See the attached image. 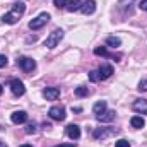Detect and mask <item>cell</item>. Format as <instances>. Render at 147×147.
<instances>
[{"instance_id": "23", "label": "cell", "mask_w": 147, "mask_h": 147, "mask_svg": "<svg viewBox=\"0 0 147 147\" xmlns=\"http://www.w3.org/2000/svg\"><path fill=\"white\" fill-rule=\"evenodd\" d=\"M89 80H91V82H98V80H101V79H99V72H98V70H92V72L89 74Z\"/></svg>"}, {"instance_id": "11", "label": "cell", "mask_w": 147, "mask_h": 147, "mask_svg": "<svg viewBox=\"0 0 147 147\" xmlns=\"http://www.w3.org/2000/svg\"><path fill=\"white\" fill-rule=\"evenodd\" d=\"M80 10H82V14H86V16L94 14V10H96V2H94V0H86V2L82 3Z\"/></svg>"}, {"instance_id": "2", "label": "cell", "mask_w": 147, "mask_h": 147, "mask_svg": "<svg viewBox=\"0 0 147 147\" xmlns=\"http://www.w3.org/2000/svg\"><path fill=\"white\" fill-rule=\"evenodd\" d=\"M48 21H50V14H48V12H43V14H39V16H38L36 19L29 21V29L38 31V29H41Z\"/></svg>"}, {"instance_id": "20", "label": "cell", "mask_w": 147, "mask_h": 147, "mask_svg": "<svg viewBox=\"0 0 147 147\" xmlns=\"http://www.w3.org/2000/svg\"><path fill=\"white\" fill-rule=\"evenodd\" d=\"M75 96L77 98H87L89 96V89L86 86H79V87H75Z\"/></svg>"}, {"instance_id": "19", "label": "cell", "mask_w": 147, "mask_h": 147, "mask_svg": "<svg viewBox=\"0 0 147 147\" xmlns=\"http://www.w3.org/2000/svg\"><path fill=\"white\" fill-rule=\"evenodd\" d=\"M92 111H94V115L98 116V115H101L103 111H106V101H98L94 106H92Z\"/></svg>"}, {"instance_id": "12", "label": "cell", "mask_w": 147, "mask_h": 147, "mask_svg": "<svg viewBox=\"0 0 147 147\" xmlns=\"http://www.w3.org/2000/svg\"><path fill=\"white\" fill-rule=\"evenodd\" d=\"M67 135H69L72 140H77V139L80 137V128H79L75 123H70V125H67Z\"/></svg>"}, {"instance_id": "29", "label": "cell", "mask_w": 147, "mask_h": 147, "mask_svg": "<svg viewBox=\"0 0 147 147\" xmlns=\"http://www.w3.org/2000/svg\"><path fill=\"white\" fill-rule=\"evenodd\" d=\"M132 2H134V0H120V5H121V7H127V5H130Z\"/></svg>"}, {"instance_id": "27", "label": "cell", "mask_w": 147, "mask_h": 147, "mask_svg": "<svg viewBox=\"0 0 147 147\" xmlns=\"http://www.w3.org/2000/svg\"><path fill=\"white\" fill-rule=\"evenodd\" d=\"M7 65V57L5 55H0V69H3Z\"/></svg>"}, {"instance_id": "7", "label": "cell", "mask_w": 147, "mask_h": 147, "mask_svg": "<svg viewBox=\"0 0 147 147\" xmlns=\"http://www.w3.org/2000/svg\"><path fill=\"white\" fill-rule=\"evenodd\" d=\"M43 96H45L48 101H55V99H58V96H60V89H58V87H46V89L43 91Z\"/></svg>"}, {"instance_id": "18", "label": "cell", "mask_w": 147, "mask_h": 147, "mask_svg": "<svg viewBox=\"0 0 147 147\" xmlns=\"http://www.w3.org/2000/svg\"><path fill=\"white\" fill-rule=\"evenodd\" d=\"M24 10H26V5H24V2H17V3H14V7H12V12L19 17V16H22L24 14Z\"/></svg>"}, {"instance_id": "5", "label": "cell", "mask_w": 147, "mask_h": 147, "mask_svg": "<svg viewBox=\"0 0 147 147\" xmlns=\"http://www.w3.org/2000/svg\"><path fill=\"white\" fill-rule=\"evenodd\" d=\"M10 91H12V94L14 96H24V92H26V87H24V84L19 80V79H12L10 80Z\"/></svg>"}, {"instance_id": "25", "label": "cell", "mask_w": 147, "mask_h": 147, "mask_svg": "<svg viewBox=\"0 0 147 147\" xmlns=\"http://www.w3.org/2000/svg\"><path fill=\"white\" fill-rule=\"evenodd\" d=\"M137 89H139V91H147V77L139 82V87H137Z\"/></svg>"}, {"instance_id": "30", "label": "cell", "mask_w": 147, "mask_h": 147, "mask_svg": "<svg viewBox=\"0 0 147 147\" xmlns=\"http://www.w3.org/2000/svg\"><path fill=\"white\" fill-rule=\"evenodd\" d=\"M53 147H75V142H70V144H58V146H53Z\"/></svg>"}, {"instance_id": "28", "label": "cell", "mask_w": 147, "mask_h": 147, "mask_svg": "<svg viewBox=\"0 0 147 147\" xmlns=\"http://www.w3.org/2000/svg\"><path fill=\"white\" fill-rule=\"evenodd\" d=\"M139 9H140V10H146V12H147V0H142V2L139 3Z\"/></svg>"}, {"instance_id": "33", "label": "cell", "mask_w": 147, "mask_h": 147, "mask_svg": "<svg viewBox=\"0 0 147 147\" xmlns=\"http://www.w3.org/2000/svg\"><path fill=\"white\" fill-rule=\"evenodd\" d=\"M2 91H3V87H2V84H0V94H2Z\"/></svg>"}, {"instance_id": "1", "label": "cell", "mask_w": 147, "mask_h": 147, "mask_svg": "<svg viewBox=\"0 0 147 147\" xmlns=\"http://www.w3.org/2000/svg\"><path fill=\"white\" fill-rule=\"evenodd\" d=\"M62 38H63V31H62V29H55L50 36L45 39V46L50 48V50H53V48L58 46V43L62 41Z\"/></svg>"}, {"instance_id": "4", "label": "cell", "mask_w": 147, "mask_h": 147, "mask_svg": "<svg viewBox=\"0 0 147 147\" xmlns=\"http://www.w3.org/2000/svg\"><path fill=\"white\" fill-rule=\"evenodd\" d=\"M115 134H118V130L116 128H96L94 132H92V137L96 139V140H103V139H108L111 135H115Z\"/></svg>"}, {"instance_id": "14", "label": "cell", "mask_w": 147, "mask_h": 147, "mask_svg": "<svg viewBox=\"0 0 147 147\" xmlns=\"http://www.w3.org/2000/svg\"><path fill=\"white\" fill-rule=\"evenodd\" d=\"M94 55H98V57H111V58H115V62H118L120 60V55H110L108 53V50H106V46H96L94 48Z\"/></svg>"}, {"instance_id": "13", "label": "cell", "mask_w": 147, "mask_h": 147, "mask_svg": "<svg viewBox=\"0 0 147 147\" xmlns=\"http://www.w3.org/2000/svg\"><path fill=\"white\" fill-rule=\"evenodd\" d=\"M134 110L137 113L147 115V99H135L134 101Z\"/></svg>"}, {"instance_id": "17", "label": "cell", "mask_w": 147, "mask_h": 147, "mask_svg": "<svg viewBox=\"0 0 147 147\" xmlns=\"http://www.w3.org/2000/svg\"><path fill=\"white\" fill-rule=\"evenodd\" d=\"M2 21H3L5 24H16V22H17V16H16L14 12H7V14L2 16Z\"/></svg>"}, {"instance_id": "22", "label": "cell", "mask_w": 147, "mask_h": 147, "mask_svg": "<svg viewBox=\"0 0 147 147\" xmlns=\"http://www.w3.org/2000/svg\"><path fill=\"white\" fill-rule=\"evenodd\" d=\"M115 147H130V142L127 139H120V140L115 142Z\"/></svg>"}, {"instance_id": "32", "label": "cell", "mask_w": 147, "mask_h": 147, "mask_svg": "<svg viewBox=\"0 0 147 147\" xmlns=\"http://www.w3.org/2000/svg\"><path fill=\"white\" fill-rule=\"evenodd\" d=\"M0 147H7V146H5V144H3V142H0Z\"/></svg>"}, {"instance_id": "16", "label": "cell", "mask_w": 147, "mask_h": 147, "mask_svg": "<svg viewBox=\"0 0 147 147\" xmlns=\"http://www.w3.org/2000/svg\"><path fill=\"white\" fill-rule=\"evenodd\" d=\"M130 125H132L134 128H144V125H146V120H144L142 116H132V120H130Z\"/></svg>"}, {"instance_id": "15", "label": "cell", "mask_w": 147, "mask_h": 147, "mask_svg": "<svg viewBox=\"0 0 147 147\" xmlns=\"http://www.w3.org/2000/svg\"><path fill=\"white\" fill-rule=\"evenodd\" d=\"M82 0H67V5H65V9L69 10V12H75V10H80V7H82Z\"/></svg>"}, {"instance_id": "6", "label": "cell", "mask_w": 147, "mask_h": 147, "mask_svg": "<svg viewBox=\"0 0 147 147\" xmlns=\"http://www.w3.org/2000/svg\"><path fill=\"white\" fill-rule=\"evenodd\" d=\"M48 115H50L51 120L62 121V120H65V108H62V106H51L50 111H48Z\"/></svg>"}, {"instance_id": "31", "label": "cell", "mask_w": 147, "mask_h": 147, "mask_svg": "<svg viewBox=\"0 0 147 147\" xmlns=\"http://www.w3.org/2000/svg\"><path fill=\"white\" fill-rule=\"evenodd\" d=\"M19 147H33V146H29V144H22V146H19Z\"/></svg>"}, {"instance_id": "26", "label": "cell", "mask_w": 147, "mask_h": 147, "mask_svg": "<svg viewBox=\"0 0 147 147\" xmlns=\"http://www.w3.org/2000/svg\"><path fill=\"white\" fill-rule=\"evenodd\" d=\"M53 3H55V7H65L67 5V0H53Z\"/></svg>"}, {"instance_id": "8", "label": "cell", "mask_w": 147, "mask_h": 147, "mask_svg": "<svg viewBox=\"0 0 147 147\" xmlns=\"http://www.w3.org/2000/svg\"><path fill=\"white\" fill-rule=\"evenodd\" d=\"M10 120H12V123H16V125L26 123V121H28V113H26V111H14L12 116H10Z\"/></svg>"}, {"instance_id": "3", "label": "cell", "mask_w": 147, "mask_h": 147, "mask_svg": "<svg viewBox=\"0 0 147 147\" xmlns=\"http://www.w3.org/2000/svg\"><path fill=\"white\" fill-rule=\"evenodd\" d=\"M17 65H19L24 72H33V70L36 69V62H34L33 58H29V57H21V58H17Z\"/></svg>"}, {"instance_id": "24", "label": "cell", "mask_w": 147, "mask_h": 147, "mask_svg": "<svg viewBox=\"0 0 147 147\" xmlns=\"http://www.w3.org/2000/svg\"><path fill=\"white\" fill-rule=\"evenodd\" d=\"M26 134H29V135H31V134H36V125H34V123H29V125L26 127Z\"/></svg>"}, {"instance_id": "9", "label": "cell", "mask_w": 147, "mask_h": 147, "mask_svg": "<svg viewBox=\"0 0 147 147\" xmlns=\"http://www.w3.org/2000/svg\"><path fill=\"white\" fill-rule=\"evenodd\" d=\"M115 116H116V113L113 110H106V111H103L101 115H98L96 118H98V121H101V123H110V121L115 120Z\"/></svg>"}, {"instance_id": "21", "label": "cell", "mask_w": 147, "mask_h": 147, "mask_svg": "<svg viewBox=\"0 0 147 147\" xmlns=\"http://www.w3.org/2000/svg\"><path fill=\"white\" fill-rule=\"evenodd\" d=\"M106 45L111 46V48H118L121 45V39L120 38H115V36H110V38H106Z\"/></svg>"}, {"instance_id": "10", "label": "cell", "mask_w": 147, "mask_h": 147, "mask_svg": "<svg viewBox=\"0 0 147 147\" xmlns=\"http://www.w3.org/2000/svg\"><path fill=\"white\" fill-rule=\"evenodd\" d=\"M98 72H99V79H101V80L110 79L111 75H113V67H111V65H108V63H103V65L98 69Z\"/></svg>"}]
</instances>
